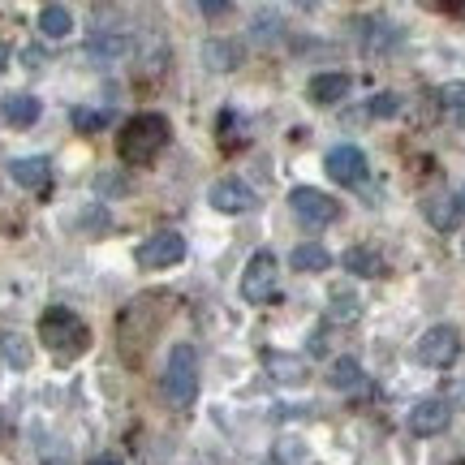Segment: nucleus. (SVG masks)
Segmentation results:
<instances>
[{
	"instance_id": "f257e3e1",
	"label": "nucleus",
	"mask_w": 465,
	"mask_h": 465,
	"mask_svg": "<svg viewBox=\"0 0 465 465\" xmlns=\"http://www.w3.org/2000/svg\"><path fill=\"white\" fill-rule=\"evenodd\" d=\"M168 138H173V125H168L164 113H138L121 125L116 151H121L125 164H151L168 147Z\"/></svg>"
},
{
	"instance_id": "f03ea898",
	"label": "nucleus",
	"mask_w": 465,
	"mask_h": 465,
	"mask_svg": "<svg viewBox=\"0 0 465 465\" xmlns=\"http://www.w3.org/2000/svg\"><path fill=\"white\" fill-rule=\"evenodd\" d=\"M39 341H44L52 358H78L91 345V328L69 306H48L39 315Z\"/></svg>"
},
{
	"instance_id": "7ed1b4c3",
	"label": "nucleus",
	"mask_w": 465,
	"mask_h": 465,
	"mask_svg": "<svg viewBox=\"0 0 465 465\" xmlns=\"http://www.w3.org/2000/svg\"><path fill=\"white\" fill-rule=\"evenodd\" d=\"M164 397L185 410L199 401V353L194 345H173L168 349V366H164Z\"/></svg>"
},
{
	"instance_id": "20e7f679",
	"label": "nucleus",
	"mask_w": 465,
	"mask_h": 465,
	"mask_svg": "<svg viewBox=\"0 0 465 465\" xmlns=\"http://www.w3.org/2000/svg\"><path fill=\"white\" fill-rule=\"evenodd\" d=\"M242 298L254 302V306L281 298V263H276L272 250H254L250 254L246 272H242Z\"/></svg>"
},
{
	"instance_id": "39448f33",
	"label": "nucleus",
	"mask_w": 465,
	"mask_h": 465,
	"mask_svg": "<svg viewBox=\"0 0 465 465\" xmlns=\"http://www.w3.org/2000/svg\"><path fill=\"white\" fill-rule=\"evenodd\" d=\"M457 353H461V332H457L452 323H435V328H427L414 345V358L422 366H431V371L452 366L457 362Z\"/></svg>"
},
{
	"instance_id": "423d86ee",
	"label": "nucleus",
	"mask_w": 465,
	"mask_h": 465,
	"mask_svg": "<svg viewBox=\"0 0 465 465\" xmlns=\"http://www.w3.org/2000/svg\"><path fill=\"white\" fill-rule=\"evenodd\" d=\"M177 263H185V237L182 232L160 229L138 246V267H147V272H164V267H177Z\"/></svg>"
},
{
	"instance_id": "0eeeda50",
	"label": "nucleus",
	"mask_w": 465,
	"mask_h": 465,
	"mask_svg": "<svg viewBox=\"0 0 465 465\" xmlns=\"http://www.w3.org/2000/svg\"><path fill=\"white\" fill-rule=\"evenodd\" d=\"M289 207H293V216L306 220V224H315V229L341 220V203H336L332 194L315 190V185H298V190H289Z\"/></svg>"
},
{
	"instance_id": "6e6552de",
	"label": "nucleus",
	"mask_w": 465,
	"mask_h": 465,
	"mask_svg": "<svg viewBox=\"0 0 465 465\" xmlns=\"http://www.w3.org/2000/svg\"><path fill=\"white\" fill-rule=\"evenodd\" d=\"M212 207L216 212H224V216H246V212H254L259 207V194L250 190L242 177H220L216 185H212Z\"/></svg>"
},
{
	"instance_id": "1a4fd4ad",
	"label": "nucleus",
	"mask_w": 465,
	"mask_h": 465,
	"mask_svg": "<svg viewBox=\"0 0 465 465\" xmlns=\"http://www.w3.org/2000/svg\"><path fill=\"white\" fill-rule=\"evenodd\" d=\"M452 422V405L444 397H427L418 401L414 410H410V431L422 435V440H431V435H444Z\"/></svg>"
},
{
	"instance_id": "9d476101",
	"label": "nucleus",
	"mask_w": 465,
	"mask_h": 465,
	"mask_svg": "<svg viewBox=\"0 0 465 465\" xmlns=\"http://www.w3.org/2000/svg\"><path fill=\"white\" fill-rule=\"evenodd\" d=\"M328 177H332L336 185H362L366 182V155H362V147L341 143V147L328 151Z\"/></svg>"
},
{
	"instance_id": "9b49d317",
	"label": "nucleus",
	"mask_w": 465,
	"mask_h": 465,
	"mask_svg": "<svg viewBox=\"0 0 465 465\" xmlns=\"http://www.w3.org/2000/svg\"><path fill=\"white\" fill-rule=\"evenodd\" d=\"M9 177H14L22 190H39V194H48L52 160L48 155H17V160H9Z\"/></svg>"
},
{
	"instance_id": "f8f14e48",
	"label": "nucleus",
	"mask_w": 465,
	"mask_h": 465,
	"mask_svg": "<svg viewBox=\"0 0 465 465\" xmlns=\"http://www.w3.org/2000/svg\"><path fill=\"white\" fill-rule=\"evenodd\" d=\"M349 86H353L349 74H315V78L306 83V95H311V104H319V108H332V104H341L349 95Z\"/></svg>"
},
{
	"instance_id": "ddd939ff",
	"label": "nucleus",
	"mask_w": 465,
	"mask_h": 465,
	"mask_svg": "<svg viewBox=\"0 0 465 465\" xmlns=\"http://www.w3.org/2000/svg\"><path fill=\"white\" fill-rule=\"evenodd\" d=\"M0 113H5V121H9L14 130H31L35 121H39V113H44V104L35 100L31 91H9L5 104H0Z\"/></svg>"
},
{
	"instance_id": "4468645a",
	"label": "nucleus",
	"mask_w": 465,
	"mask_h": 465,
	"mask_svg": "<svg viewBox=\"0 0 465 465\" xmlns=\"http://www.w3.org/2000/svg\"><path fill=\"white\" fill-rule=\"evenodd\" d=\"M341 263H345L349 276H366V281H375V276L388 272V267H383V254L380 250H371V246H349Z\"/></svg>"
},
{
	"instance_id": "2eb2a0df",
	"label": "nucleus",
	"mask_w": 465,
	"mask_h": 465,
	"mask_svg": "<svg viewBox=\"0 0 465 465\" xmlns=\"http://www.w3.org/2000/svg\"><path fill=\"white\" fill-rule=\"evenodd\" d=\"M203 65L216 69V74H229V69L242 65V48L232 39H207L203 44Z\"/></svg>"
},
{
	"instance_id": "dca6fc26",
	"label": "nucleus",
	"mask_w": 465,
	"mask_h": 465,
	"mask_svg": "<svg viewBox=\"0 0 465 465\" xmlns=\"http://www.w3.org/2000/svg\"><path fill=\"white\" fill-rule=\"evenodd\" d=\"M362 319V298L353 293V289H332L328 293V323H358Z\"/></svg>"
},
{
	"instance_id": "f3484780",
	"label": "nucleus",
	"mask_w": 465,
	"mask_h": 465,
	"mask_svg": "<svg viewBox=\"0 0 465 465\" xmlns=\"http://www.w3.org/2000/svg\"><path fill=\"white\" fill-rule=\"evenodd\" d=\"M86 56H100V61L130 56V35H121V31H95L91 39H86Z\"/></svg>"
},
{
	"instance_id": "a211bd4d",
	"label": "nucleus",
	"mask_w": 465,
	"mask_h": 465,
	"mask_svg": "<svg viewBox=\"0 0 465 465\" xmlns=\"http://www.w3.org/2000/svg\"><path fill=\"white\" fill-rule=\"evenodd\" d=\"M328 383H332L336 392H362L366 375H362V366L353 362V358H336V362L328 366Z\"/></svg>"
},
{
	"instance_id": "6ab92c4d",
	"label": "nucleus",
	"mask_w": 465,
	"mask_h": 465,
	"mask_svg": "<svg viewBox=\"0 0 465 465\" xmlns=\"http://www.w3.org/2000/svg\"><path fill=\"white\" fill-rule=\"evenodd\" d=\"M39 31L48 35V39H65V35L74 31L69 5H44V9H39Z\"/></svg>"
},
{
	"instance_id": "aec40b11",
	"label": "nucleus",
	"mask_w": 465,
	"mask_h": 465,
	"mask_svg": "<svg viewBox=\"0 0 465 465\" xmlns=\"http://www.w3.org/2000/svg\"><path fill=\"white\" fill-rule=\"evenodd\" d=\"M263 362L272 366V375L284 383H302L306 380V366H302V358H293V353H263Z\"/></svg>"
},
{
	"instance_id": "412c9836",
	"label": "nucleus",
	"mask_w": 465,
	"mask_h": 465,
	"mask_svg": "<svg viewBox=\"0 0 465 465\" xmlns=\"http://www.w3.org/2000/svg\"><path fill=\"white\" fill-rule=\"evenodd\" d=\"M289 263L298 267V272H323V267L332 263V254L319 246V242H306V246L293 250V259H289Z\"/></svg>"
},
{
	"instance_id": "4be33fe9",
	"label": "nucleus",
	"mask_w": 465,
	"mask_h": 465,
	"mask_svg": "<svg viewBox=\"0 0 465 465\" xmlns=\"http://www.w3.org/2000/svg\"><path fill=\"white\" fill-rule=\"evenodd\" d=\"M422 212H427V220H431L440 232H449L452 220H457V199H435L431 194V199L422 203Z\"/></svg>"
},
{
	"instance_id": "5701e85b",
	"label": "nucleus",
	"mask_w": 465,
	"mask_h": 465,
	"mask_svg": "<svg viewBox=\"0 0 465 465\" xmlns=\"http://www.w3.org/2000/svg\"><path fill=\"white\" fill-rule=\"evenodd\" d=\"M0 353H5V362L14 366V371H26L31 366V345L22 341L17 332H5V341H0Z\"/></svg>"
},
{
	"instance_id": "b1692460",
	"label": "nucleus",
	"mask_w": 465,
	"mask_h": 465,
	"mask_svg": "<svg viewBox=\"0 0 465 465\" xmlns=\"http://www.w3.org/2000/svg\"><path fill=\"white\" fill-rule=\"evenodd\" d=\"M440 108L452 116V121H465V83H452L440 91Z\"/></svg>"
},
{
	"instance_id": "393cba45",
	"label": "nucleus",
	"mask_w": 465,
	"mask_h": 465,
	"mask_svg": "<svg viewBox=\"0 0 465 465\" xmlns=\"http://www.w3.org/2000/svg\"><path fill=\"white\" fill-rule=\"evenodd\" d=\"M108 121H113V116H108V113H95V108H74V125H78V130H83V134H95V130H104Z\"/></svg>"
},
{
	"instance_id": "a878e982",
	"label": "nucleus",
	"mask_w": 465,
	"mask_h": 465,
	"mask_svg": "<svg viewBox=\"0 0 465 465\" xmlns=\"http://www.w3.org/2000/svg\"><path fill=\"white\" fill-rule=\"evenodd\" d=\"M232 125H242V116L232 113V108H224V113H220V143H229V134L237 138V143H246V134L232 130Z\"/></svg>"
},
{
	"instance_id": "bb28decb",
	"label": "nucleus",
	"mask_w": 465,
	"mask_h": 465,
	"mask_svg": "<svg viewBox=\"0 0 465 465\" xmlns=\"http://www.w3.org/2000/svg\"><path fill=\"white\" fill-rule=\"evenodd\" d=\"M397 108H401L397 95H375V100L366 104V113H371V116H392Z\"/></svg>"
},
{
	"instance_id": "cd10ccee",
	"label": "nucleus",
	"mask_w": 465,
	"mask_h": 465,
	"mask_svg": "<svg viewBox=\"0 0 465 465\" xmlns=\"http://www.w3.org/2000/svg\"><path fill=\"white\" fill-rule=\"evenodd\" d=\"M83 232H108V216H104L100 207H91V212H83Z\"/></svg>"
},
{
	"instance_id": "c85d7f7f",
	"label": "nucleus",
	"mask_w": 465,
	"mask_h": 465,
	"mask_svg": "<svg viewBox=\"0 0 465 465\" xmlns=\"http://www.w3.org/2000/svg\"><path fill=\"white\" fill-rule=\"evenodd\" d=\"M199 14L203 17H224V14H232V5H224V0H203Z\"/></svg>"
},
{
	"instance_id": "c756f323",
	"label": "nucleus",
	"mask_w": 465,
	"mask_h": 465,
	"mask_svg": "<svg viewBox=\"0 0 465 465\" xmlns=\"http://www.w3.org/2000/svg\"><path fill=\"white\" fill-rule=\"evenodd\" d=\"M9 65V44H0V69Z\"/></svg>"
},
{
	"instance_id": "7c9ffc66",
	"label": "nucleus",
	"mask_w": 465,
	"mask_h": 465,
	"mask_svg": "<svg viewBox=\"0 0 465 465\" xmlns=\"http://www.w3.org/2000/svg\"><path fill=\"white\" fill-rule=\"evenodd\" d=\"M457 212H461V216H465V185H461V190H457Z\"/></svg>"
},
{
	"instance_id": "2f4dec72",
	"label": "nucleus",
	"mask_w": 465,
	"mask_h": 465,
	"mask_svg": "<svg viewBox=\"0 0 465 465\" xmlns=\"http://www.w3.org/2000/svg\"><path fill=\"white\" fill-rule=\"evenodd\" d=\"M0 431H5V418H0Z\"/></svg>"
}]
</instances>
